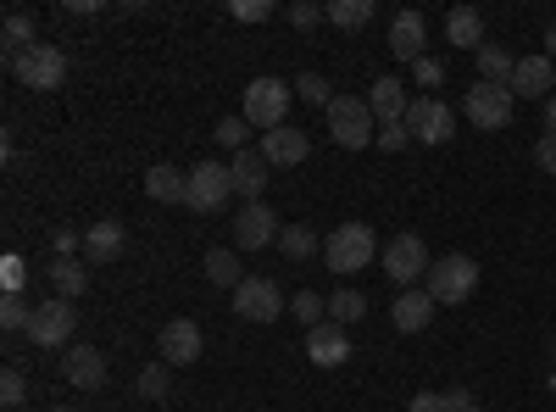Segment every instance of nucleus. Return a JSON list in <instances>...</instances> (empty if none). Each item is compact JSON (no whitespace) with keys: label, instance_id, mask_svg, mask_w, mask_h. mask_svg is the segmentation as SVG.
Masks as SVG:
<instances>
[{"label":"nucleus","instance_id":"nucleus-45","mask_svg":"<svg viewBox=\"0 0 556 412\" xmlns=\"http://www.w3.org/2000/svg\"><path fill=\"white\" fill-rule=\"evenodd\" d=\"M534 162L556 178V134H540V146H534Z\"/></svg>","mask_w":556,"mask_h":412},{"label":"nucleus","instance_id":"nucleus-21","mask_svg":"<svg viewBox=\"0 0 556 412\" xmlns=\"http://www.w3.org/2000/svg\"><path fill=\"white\" fill-rule=\"evenodd\" d=\"M228 173H235V196H245V207L251 201H262V190H267V173H273V162L262 157V151H240L235 162H228Z\"/></svg>","mask_w":556,"mask_h":412},{"label":"nucleus","instance_id":"nucleus-44","mask_svg":"<svg viewBox=\"0 0 556 412\" xmlns=\"http://www.w3.org/2000/svg\"><path fill=\"white\" fill-rule=\"evenodd\" d=\"M290 23H295V28H317V23H329V17H323V7H306V0H295Z\"/></svg>","mask_w":556,"mask_h":412},{"label":"nucleus","instance_id":"nucleus-11","mask_svg":"<svg viewBox=\"0 0 556 412\" xmlns=\"http://www.w3.org/2000/svg\"><path fill=\"white\" fill-rule=\"evenodd\" d=\"M156 351H162L167 369H190V362H201V351H206V335H201L195 317H173V324H162V335H156Z\"/></svg>","mask_w":556,"mask_h":412},{"label":"nucleus","instance_id":"nucleus-1","mask_svg":"<svg viewBox=\"0 0 556 412\" xmlns=\"http://www.w3.org/2000/svg\"><path fill=\"white\" fill-rule=\"evenodd\" d=\"M374 257H379V235L367 223H340L334 235L323 240V267L340 273V279H351V273H362V267H374Z\"/></svg>","mask_w":556,"mask_h":412},{"label":"nucleus","instance_id":"nucleus-41","mask_svg":"<svg viewBox=\"0 0 556 412\" xmlns=\"http://www.w3.org/2000/svg\"><path fill=\"white\" fill-rule=\"evenodd\" d=\"M228 12H235L240 23H267L273 17V0H235Z\"/></svg>","mask_w":556,"mask_h":412},{"label":"nucleus","instance_id":"nucleus-33","mask_svg":"<svg viewBox=\"0 0 556 412\" xmlns=\"http://www.w3.org/2000/svg\"><path fill=\"white\" fill-rule=\"evenodd\" d=\"M212 140H217L223 151H235V157H240L245 140H251V123H245V117H223V123L212 128Z\"/></svg>","mask_w":556,"mask_h":412},{"label":"nucleus","instance_id":"nucleus-25","mask_svg":"<svg viewBox=\"0 0 556 412\" xmlns=\"http://www.w3.org/2000/svg\"><path fill=\"white\" fill-rule=\"evenodd\" d=\"M45 279H51V296L78 301L89 290V267H78V257H56L51 267H45Z\"/></svg>","mask_w":556,"mask_h":412},{"label":"nucleus","instance_id":"nucleus-37","mask_svg":"<svg viewBox=\"0 0 556 412\" xmlns=\"http://www.w3.org/2000/svg\"><path fill=\"white\" fill-rule=\"evenodd\" d=\"M23 401H28V379H23L17 369H7V374H0V407L23 412Z\"/></svg>","mask_w":556,"mask_h":412},{"label":"nucleus","instance_id":"nucleus-43","mask_svg":"<svg viewBox=\"0 0 556 412\" xmlns=\"http://www.w3.org/2000/svg\"><path fill=\"white\" fill-rule=\"evenodd\" d=\"M51 251L73 257V251H84V235H73V228H51Z\"/></svg>","mask_w":556,"mask_h":412},{"label":"nucleus","instance_id":"nucleus-19","mask_svg":"<svg viewBox=\"0 0 556 412\" xmlns=\"http://www.w3.org/2000/svg\"><path fill=\"white\" fill-rule=\"evenodd\" d=\"M256 151H262L273 167H301V162L312 157V140H306L301 128H290V123H285V128L262 134V146H256Z\"/></svg>","mask_w":556,"mask_h":412},{"label":"nucleus","instance_id":"nucleus-42","mask_svg":"<svg viewBox=\"0 0 556 412\" xmlns=\"http://www.w3.org/2000/svg\"><path fill=\"white\" fill-rule=\"evenodd\" d=\"M406 412H451V396H434V390H417L406 401Z\"/></svg>","mask_w":556,"mask_h":412},{"label":"nucleus","instance_id":"nucleus-48","mask_svg":"<svg viewBox=\"0 0 556 412\" xmlns=\"http://www.w3.org/2000/svg\"><path fill=\"white\" fill-rule=\"evenodd\" d=\"M545 57H551V62H556V23H551V28H545Z\"/></svg>","mask_w":556,"mask_h":412},{"label":"nucleus","instance_id":"nucleus-14","mask_svg":"<svg viewBox=\"0 0 556 412\" xmlns=\"http://www.w3.org/2000/svg\"><path fill=\"white\" fill-rule=\"evenodd\" d=\"M513 96H523V101H551L556 96V62L540 51V57H518V73H513Z\"/></svg>","mask_w":556,"mask_h":412},{"label":"nucleus","instance_id":"nucleus-10","mask_svg":"<svg viewBox=\"0 0 556 412\" xmlns=\"http://www.w3.org/2000/svg\"><path fill=\"white\" fill-rule=\"evenodd\" d=\"M406 128H412V140H424V146H445L451 134H456V112L440 96H412Z\"/></svg>","mask_w":556,"mask_h":412},{"label":"nucleus","instance_id":"nucleus-38","mask_svg":"<svg viewBox=\"0 0 556 412\" xmlns=\"http://www.w3.org/2000/svg\"><path fill=\"white\" fill-rule=\"evenodd\" d=\"M0 285H7V296H23V285H28V262H23L17 251L0 257Z\"/></svg>","mask_w":556,"mask_h":412},{"label":"nucleus","instance_id":"nucleus-16","mask_svg":"<svg viewBox=\"0 0 556 412\" xmlns=\"http://www.w3.org/2000/svg\"><path fill=\"white\" fill-rule=\"evenodd\" d=\"M62 379L67 385H78V390H101L106 385V357H101V346H67V357H62Z\"/></svg>","mask_w":556,"mask_h":412},{"label":"nucleus","instance_id":"nucleus-28","mask_svg":"<svg viewBox=\"0 0 556 412\" xmlns=\"http://www.w3.org/2000/svg\"><path fill=\"white\" fill-rule=\"evenodd\" d=\"M362 317H367V296H362V290H351V285H340V290L329 296V324L351 329V324H362Z\"/></svg>","mask_w":556,"mask_h":412},{"label":"nucleus","instance_id":"nucleus-12","mask_svg":"<svg viewBox=\"0 0 556 412\" xmlns=\"http://www.w3.org/2000/svg\"><path fill=\"white\" fill-rule=\"evenodd\" d=\"M235 312L245 317V324H278V317L290 312V301H285V290H278L273 279H245L235 290Z\"/></svg>","mask_w":556,"mask_h":412},{"label":"nucleus","instance_id":"nucleus-36","mask_svg":"<svg viewBox=\"0 0 556 412\" xmlns=\"http://www.w3.org/2000/svg\"><path fill=\"white\" fill-rule=\"evenodd\" d=\"M139 396L146 401H167V362H151V369H139Z\"/></svg>","mask_w":556,"mask_h":412},{"label":"nucleus","instance_id":"nucleus-26","mask_svg":"<svg viewBox=\"0 0 556 412\" xmlns=\"http://www.w3.org/2000/svg\"><path fill=\"white\" fill-rule=\"evenodd\" d=\"M513 73H518V57L506 45H484L479 51V84H513Z\"/></svg>","mask_w":556,"mask_h":412},{"label":"nucleus","instance_id":"nucleus-35","mask_svg":"<svg viewBox=\"0 0 556 412\" xmlns=\"http://www.w3.org/2000/svg\"><path fill=\"white\" fill-rule=\"evenodd\" d=\"M290 312L301 317L306 329H317V324H329V317H323V312H329V301H323V296H312V290H301V296L290 301Z\"/></svg>","mask_w":556,"mask_h":412},{"label":"nucleus","instance_id":"nucleus-15","mask_svg":"<svg viewBox=\"0 0 556 412\" xmlns=\"http://www.w3.org/2000/svg\"><path fill=\"white\" fill-rule=\"evenodd\" d=\"M123 246H128L123 217H101V223H89V228H84V262H89V267L117 262V257H123Z\"/></svg>","mask_w":556,"mask_h":412},{"label":"nucleus","instance_id":"nucleus-49","mask_svg":"<svg viewBox=\"0 0 556 412\" xmlns=\"http://www.w3.org/2000/svg\"><path fill=\"white\" fill-rule=\"evenodd\" d=\"M51 412H84V407H51Z\"/></svg>","mask_w":556,"mask_h":412},{"label":"nucleus","instance_id":"nucleus-32","mask_svg":"<svg viewBox=\"0 0 556 412\" xmlns=\"http://www.w3.org/2000/svg\"><path fill=\"white\" fill-rule=\"evenodd\" d=\"M0 34H7L12 57H17V51H28V45H39V39H34V17H28V12H7V23H0Z\"/></svg>","mask_w":556,"mask_h":412},{"label":"nucleus","instance_id":"nucleus-31","mask_svg":"<svg viewBox=\"0 0 556 412\" xmlns=\"http://www.w3.org/2000/svg\"><path fill=\"white\" fill-rule=\"evenodd\" d=\"M295 96H301L306 107H323V112H329V101H334V84L323 78V73H301V78H295Z\"/></svg>","mask_w":556,"mask_h":412},{"label":"nucleus","instance_id":"nucleus-30","mask_svg":"<svg viewBox=\"0 0 556 412\" xmlns=\"http://www.w3.org/2000/svg\"><path fill=\"white\" fill-rule=\"evenodd\" d=\"M323 17H329L334 28H367L374 23V0H329Z\"/></svg>","mask_w":556,"mask_h":412},{"label":"nucleus","instance_id":"nucleus-2","mask_svg":"<svg viewBox=\"0 0 556 412\" xmlns=\"http://www.w3.org/2000/svg\"><path fill=\"white\" fill-rule=\"evenodd\" d=\"M329 134L340 151H362L379 140V117L374 107H367V96H334L329 101Z\"/></svg>","mask_w":556,"mask_h":412},{"label":"nucleus","instance_id":"nucleus-18","mask_svg":"<svg viewBox=\"0 0 556 412\" xmlns=\"http://www.w3.org/2000/svg\"><path fill=\"white\" fill-rule=\"evenodd\" d=\"M390 324H395L401 335H424V329L434 324V296H429V290H401V296L390 301Z\"/></svg>","mask_w":556,"mask_h":412},{"label":"nucleus","instance_id":"nucleus-46","mask_svg":"<svg viewBox=\"0 0 556 412\" xmlns=\"http://www.w3.org/2000/svg\"><path fill=\"white\" fill-rule=\"evenodd\" d=\"M445 396H451V412H484V401L473 390H445Z\"/></svg>","mask_w":556,"mask_h":412},{"label":"nucleus","instance_id":"nucleus-47","mask_svg":"<svg viewBox=\"0 0 556 412\" xmlns=\"http://www.w3.org/2000/svg\"><path fill=\"white\" fill-rule=\"evenodd\" d=\"M545 134H556V96L545 101Z\"/></svg>","mask_w":556,"mask_h":412},{"label":"nucleus","instance_id":"nucleus-40","mask_svg":"<svg viewBox=\"0 0 556 412\" xmlns=\"http://www.w3.org/2000/svg\"><path fill=\"white\" fill-rule=\"evenodd\" d=\"M412 78L424 84V89H440V84H445V62H440V57H424V62L412 67Z\"/></svg>","mask_w":556,"mask_h":412},{"label":"nucleus","instance_id":"nucleus-17","mask_svg":"<svg viewBox=\"0 0 556 412\" xmlns=\"http://www.w3.org/2000/svg\"><path fill=\"white\" fill-rule=\"evenodd\" d=\"M390 51L401 57V62H424L429 57V23H424V12H401L395 23H390Z\"/></svg>","mask_w":556,"mask_h":412},{"label":"nucleus","instance_id":"nucleus-3","mask_svg":"<svg viewBox=\"0 0 556 412\" xmlns=\"http://www.w3.org/2000/svg\"><path fill=\"white\" fill-rule=\"evenodd\" d=\"M7 67H12V78L23 89H34V96H51V89L67 84V57L56 51V45H28V51L7 57Z\"/></svg>","mask_w":556,"mask_h":412},{"label":"nucleus","instance_id":"nucleus-4","mask_svg":"<svg viewBox=\"0 0 556 412\" xmlns=\"http://www.w3.org/2000/svg\"><path fill=\"white\" fill-rule=\"evenodd\" d=\"M290 101H295V84H285V78H251V84H245V112H240V117H245L251 128L273 134V128H285Z\"/></svg>","mask_w":556,"mask_h":412},{"label":"nucleus","instance_id":"nucleus-39","mask_svg":"<svg viewBox=\"0 0 556 412\" xmlns=\"http://www.w3.org/2000/svg\"><path fill=\"white\" fill-rule=\"evenodd\" d=\"M374 146H379L384 157H390V151H406V146H412V128H406V123H379V140H374Z\"/></svg>","mask_w":556,"mask_h":412},{"label":"nucleus","instance_id":"nucleus-6","mask_svg":"<svg viewBox=\"0 0 556 412\" xmlns=\"http://www.w3.org/2000/svg\"><path fill=\"white\" fill-rule=\"evenodd\" d=\"M73 329H78L73 301H62V296L34 301V317H28V340H34V346H45V351H67V346H73Z\"/></svg>","mask_w":556,"mask_h":412},{"label":"nucleus","instance_id":"nucleus-23","mask_svg":"<svg viewBox=\"0 0 556 412\" xmlns=\"http://www.w3.org/2000/svg\"><path fill=\"white\" fill-rule=\"evenodd\" d=\"M445 39L456 45V51H484V17H479V7H451Z\"/></svg>","mask_w":556,"mask_h":412},{"label":"nucleus","instance_id":"nucleus-13","mask_svg":"<svg viewBox=\"0 0 556 412\" xmlns=\"http://www.w3.org/2000/svg\"><path fill=\"white\" fill-rule=\"evenodd\" d=\"M278 212L267 201H251L240 217H235V251H262V246H278Z\"/></svg>","mask_w":556,"mask_h":412},{"label":"nucleus","instance_id":"nucleus-27","mask_svg":"<svg viewBox=\"0 0 556 412\" xmlns=\"http://www.w3.org/2000/svg\"><path fill=\"white\" fill-rule=\"evenodd\" d=\"M206 279H212L217 290H240V285H245L240 251H206Z\"/></svg>","mask_w":556,"mask_h":412},{"label":"nucleus","instance_id":"nucleus-24","mask_svg":"<svg viewBox=\"0 0 556 412\" xmlns=\"http://www.w3.org/2000/svg\"><path fill=\"white\" fill-rule=\"evenodd\" d=\"M146 196H151V201H162V207L184 201V196H190V173H178L173 162H156V167L146 173Z\"/></svg>","mask_w":556,"mask_h":412},{"label":"nucleus","instance_id":"nucleus-20","mask_svg":"<svg viewBox=\"0 0 556 412\" xmlns=\"http://www.w3.org/2000/svg\"><path fill=\"white\" fill-rule=\"evenodd\" d=\"M306 357L317 369H340V362H351V335L340 324H317V329H306Z\"/></svg>","mask_w":556,"mask_h":412},{"label":"nucleus","instance_id":"nucleus-22","mask_svg":"<svg viewBox=\"0 0 556 412\" xmlns=\"http://www.w3.org/2000/svg\"><path fill=\"white\" fill-rule=\"evenodd\" d=\"M367 107H374L379 123H406L412 96H406V84H401L395 73H384V78H374V89H367Z\"/></svg>","mask_w":556,"mask_h":412},{"label":"nucleus","instance_id":"nucleus-5","mask_svg":"<svg viewBox=\"0 0 556 412\" xmlns=\"http://www.w3.org/2000/svg\"><path fill=\"white\" fill-rule=\"evenodd\" d=\"M424 290L434 296V307H462V301H468V296L479 290V262H473V257H462V251L440 257V262L429 267Z\"/></svg>","mask_w":556,"mask_h":412},{"label":"nucleus","instance_id":"nucleus-29","mask_svg":"<svg viewBox=\"0 0 556 412\" xmlns=\"http://www.w3.org/2000/svg\"><path fill=\"white\" fill-rule=\"evenodd\" d=\"M278 251H285L290 262H306V257H317V251H323V240L312 235L306 223H285V228H278Z\"/></svg>","mask_w":556,"mask_h":412},{"label":"nucleus","instance_id":"nucleus-8","mask_svg":"<svg viewBox=\"0 0 556 412\" xmlns=\"http://www.w3.org/2000/svg\"><path fill=\"white\" fill-rule=\"evenodd\" d=\"M228 201H235V173H228V162H201L190 167V196H184V207L190 212H223Z\"/></svg>","mask_w":556,"mask_h":412},{"label":"nucleus","instance_id":"nucleus-34","mask_svg":"<svg viewBox=\"0 0 556 412\" xmlns=\"http://www.w3.org/2000/svg\"><path fill=\"white\" fill-rule=\"evenodd\" d=\"M28 317H34V307H28L23 296L0 301V329H7V335H28Z\"/></svg>","mask_w":556,"mask_h":412},{"label":"nucleus","instance_id":"nucleus-9","mask_svg":"<svg viewBox=\"0 0 556 412\" xmlns=\"http://www.w3.org/2000/svg\"><path fill=\"white\" fill-rule=\"evenodd\" d=\"M379 262H384V273L401 285V290H417V279H429V246L417 240V235H395L384 251H379Z\"/></svg>","mask_w":556,"mask_h":412},{"label":"nucleus","instance_id":"nucleus-7","mask_svg":"<svg viewBox=\"0 0 556 412\" xmlns=\"http://www.w3.org/2000/svg\"><path fill=\"white\" fill-rule=\"evenodd\" d=\"M513 107H518V96H513L506 84H479V78H473V89L462 96V117H468L473 128H484V134L513 123Z\"/></svg>","mask_w":556,"mask_h":412}]
</instances>
